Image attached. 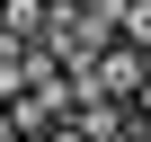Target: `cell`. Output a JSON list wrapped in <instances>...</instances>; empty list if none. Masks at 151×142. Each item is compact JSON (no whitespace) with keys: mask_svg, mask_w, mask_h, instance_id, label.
Returning a JSON list of instances; mask_svg holds the SVG:
<instances>
[{"mask_svg":"<svg viewBox=\"0 0 151 142\" xmlns=\"http://www.w3.org/2000/svg\"><path fill=\"white\" fill-rule=\"evenodd\" d=\"M71 133H89V142H124V133H133V115H124V107H107V98H80V107H71Z\"/></svg>","mask_w":151,"mask_h":142,"instance_id":"cell-1","label":"cell"},{"mask_svg":"<svg viewBox=\"0 0 151 142\" xmlns=\"http://www.w3.org/2000/svg\"><path fill=\"white\" fill-rule=\"evenodd\" d=\"M116 44L151 62V0H124V18H116Z\"/></svg>","mask_w":151,"mask_h":142,"instance_id":"cell-2","label":"cell"},{"mask_svg":"<svg viewBox=\"0 0 151 142\" xmlns=\"http://www.w3.org/2000/svg\"><path fill=\"white\" fill-rule=\"evenodd\" d=\"M124 115H133V133H151V71H142V89H133V107H124Z\"/></svg>","mask_w":151,"mask_h":142,"instance_id":"cell-3","label":"cell"},{"mask_svg":"<svg viewBox=\"0 0 151 142\" xmlns=\"http://www.w3.org/2000/svg\"><path fill=\"white\" fill-rule=\"evenodd\" d=\"M53 142H89V133H71V124H62V133H53Z\"/></svg>","mask_w":151,"mask_h":142,"instance_id":"cell-4","label":"cell"},{"mask_svg":"<svg viewBox=\"0 0 151 142\" xmlns=\"http://www.w3.org/2000/svg\"><path fill=\"white\" fill-rule=\"evenodd\" d=\"M133 142H151V133H133Z\"/></svg>","mask_w":151,"mask_h":142,"instance_id":"cell-5","label":"cell"}]
</instances>
